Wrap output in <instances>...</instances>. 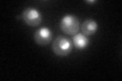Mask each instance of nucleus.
Listing matches in <instances>:
<instances>
[{
  "label": "nucleus",
  "instance_id": "obj_1",
  "mask_svg": "<svg viewBox=\"0 0 122 81\" xmlns=\"http://www.w3.org/2000/svg\"><path fill=\"white\" fill-rule=\"evenodd\" d=\"M79 20L75 15L66 14L60 20V29L61 30L69 36H74L79 30Z\"/></svg>",
  "mask_w": 122,
  "mask_h": 81
},
{
  "label": "nucleus",
  "instance_id": "obj_2",
  "mask_svg": "<svg viewBox=\"0 0 122 81\" xmlns=\"http://www.w3.org/2000/svg\"><path fill=\"white\" fill-rule=\"evenodd\" d=\"M52 49L57 56L65 57L69 55L72 51V43L67 38L59 36L53 41Z\"/></svg>",
  "mask_w": 122,
  "mask_h": 81
},
{
  "label": "nucleus",
  "instance_id": "obj_3",
  "mask_svg": "<svg viewBox=\"0 0 122 81\" xmlns=\"http://www.w3.org/2000/svg\"><path fill=\"white\" fill-rule=\"evenodd\" d=\"M21 18L24 19L25 24L30 26H38L42 22V13L34 7H28L21 13Z\"/></svg>",
  "mask_w": 122,
  "mask_h": 81
},
{
  "label": "nucleus",
  "instance_id": "obj_4",
  "mask_svg": "<svg viewBox=\"0 0 122 81\" xmlns=\"http://www.w3.org/2000/svg\"><path fill=\"white\" fill-rule=\"evenodd\" d=\"M34 38L37 44H39L41 46H45L51 43L52 41V33L51 29L49 28H41L40 29H38L34 34Z\"/></svg>",
  "mask_w": 122,
  "mask_h": 81
},
{
  "label": "nucleus",
  "instance_id": "obj_5",
  "mask_svg": "<svg viewBox=\"0 0 122 81\" xmlns=\"http://www.w3.org/2000/svg\"><path fill=\"white\" fill-rule=\"evenodd\" d=\"M81 33L86 37L94 36L98 30V24L94 19H86L81 24Z\"/></svg>",
  "mask_w": 122,
  "mask_h": 81
},
{
  "label": "nucleus",
  "instance_id": "obj_6",
  "mask_svg": "<svg viewBox=\"0 0 122 81\" xmlns=\"http://www.w3.org/2000/svg\"><path fill=\"white\" fill-rule=\"evenodd\" d=\"M72 43H73L75 48H77L78 50H83L87 48V46L90 44V40H89V37L85 36L82 33H77L73 36Z\"/></svg>",
  "mask_w": 122,
  "mask_h": 81
},
{
  "label": "nucleus",
  "instance_id": "obj_7",
  "mask_svg": "<svg viewBox=\"0 0 122 81\" xmlns=\"http://www.w3.org/2000/svg\"><path fill=\"white\" fill-rule=\"evenodd\" d=\"M97 1H96V0H94V1H93V0H86V3H96Z\"/></svg>",
  "mask_w": 122,
  "mask_h": 81
}]
</instances>
